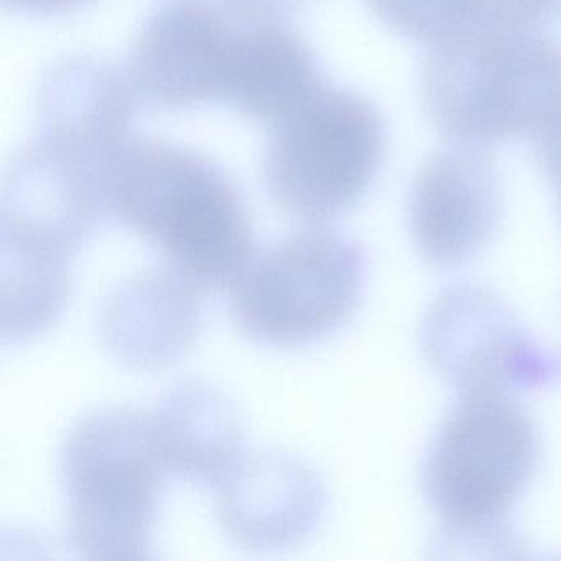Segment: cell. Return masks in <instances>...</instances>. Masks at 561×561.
Masks as SVG:
<instances>
[{
    "label": "cell",
    "mask_w": 561,
    "mask_h": 561,
    "mask_svg": "<svg viewBox=\"0 0 561 561\" xmlns=\"http://www.w3.org/2000/svg\"><path fill=\"white\" fill-rule=\"evenodd\" d=\"M226 537L249 551L275 553L317 531L327 492L317 472L284 451H244L213 485Z\"/></svg>",
    "instance_id": "obj_10"
},
{
    "label": "cell",
    "mask_w": 561,
    "mask_h": 561,
    "mask_svg": "<svg viewBox=\"0 0 561 561\" xmlns=\"http://www.w3.org/2000/svg\"><path fill=\"white\" fill-rule=\"evenodd\" d=\"M551 140L550 153L547 156L548 165H550L551 173L557 179L558 186H560V202H561V116L550 124Z\"/></svg>",
    "instance_id": "obj_19"
},
{
    "label": "cell",
    "mask_w": 561,
    "mask_h": 561,
    "mask_svg": "<svg viewBox=\"0 0 561 561\" xmlns=\"http://www.w3.org/2000/svg\"><path fill=\"white\" fill-rule=\"evenodd\" d=\"M93 0H2L5 11L32 18H55L70 14Z\"/></svg>",
    "instance_id": "obj_18"
},
{
    "label": "cell",
    "mask_w": 561,
    "mask_h": 561,
    "mask_svg": "<svg viewBox=\"0 0 561 561\" xmlns=\"http://www.w3.org/2000/svg\"><path fill=\"white\" fill-rule=\"evenodd\" d=\"M323 84L310 45L285 22L238 25L221 103L272 127Z\"/></svg>",
    "instance_id": "obj_14"
},
{
    "label": "cell",
    "mask_w": 561,
    "mask_h": 561,
    "mask_svg": "<svg viewBox=\"0 0 561 561\" xmlns=\"http://www.w3.org/2000/svg\"><path fill=\"white\" fill-rule=\"evenodd\" d=\"M410 209L422 257L435 267H459L474 259L494 232L499 211L494 175L474 157H442L420 175Z\"/></svg>",
    "instance_id": "obj_12"
},
{
    "label": "cell",
    "mask_w": 561,
    "mask_h": 561,
    "mask_svg": "<svg viewBox=\"0 0 561 561\" xmlns=\"http://www.w3.org/2000/svg\"><path fill=\"white\" fill-rule=\"evenodd\" d=\"M426 363L458 396H512L557 377L501 297L474 284H453L436 295L420 330Z\"/></svg>",
    "instance_id": "obj_8"
},
{
    "label": "cell",
    "mask_w": 561,
    "mask_h": 561,
    "mask_svg": "<svg viewBox=\"0 0 561 561\" xmlns=\"http://www.w3.org/2000/svg\"><path fill=\"white\" fill-rule=\"evenodd\" d=\"M65 528L87 560H146L170 478L152 409L106 407L78 420L60 451Z\"/></svg>",
    "instance_id": "obj_2"
},
{
    "label": "cell",
    "mask_w": 561,
    "mask_h": 561,
    "mask_svg": "<svg viewBox=\"0 0 561 561\" xmlns=\"http://www.w3.org/2000/svg\"><path fill=\"white\" fill-rule=\"evenodd\" d=\"M310 0H219L222 11L241 25L271 24L301 11Z\"/></svg>",
    "instance_id": "obj_17"
},
{
    "label": "cell",
    "mask_w": 561,
    "mask_h": 561,
    "mask_svg": "<svg viewBox=\"0 0 561 561\" xmlns=\"http://www.w3.org/2000/svg\"><path fill=\"white\" fill-rule=\"evenodd\" d=\"M152 413L170 478L213 488L244 455L241 415L213 383L182 380Z\"/></svg>",
    "instance_id": "obj_15"
},
{
    "label": "cell",
    "mask_w": 561,
    "mask_h": 561,
    "mask_svg": "<svg viewBox=\"0 0 561 561\" xmlns=\"http://www.w3.org/2000/svg\"><path fill=\"white\" fill-rule=\"evenodd\" d=\"M238 24L208 0H169L134 41L127 78L137 100L180 111L221 103Z\"/></svg>",
    "instance_id": "obj_9"
},
{
    "label": "cell",
    "mask_w": 561,
    "mask_h": 561,
    "mask_svg": "<svg viewBox=\"0 0 561 561\" xmlns=\"http://www.w3.org/2000/svg\"><path fill=\"white\" fill-rule=\"evenodd\" d=\"M264 182L275 205L318 226L359 203L382 157V124L357 94L323 84L268 127Z\"/></svg>",
    "instance_id": "obj_7"
},
{
    "label": "cell",
    "mask_w": 561,
    "mask_h": 561,
    "mask_svg": "<svg viewBox=\"0 0 561 561\" xmlns=\"http://www.w3.org/2000/svg\"><path fill=\"white\" fill-rule=\"evenodd\" d=\"M366 278V254L354 239L311 226L255 249L228 287L229 314L252 343L311 346L350 323Z\"/></svg>",
    "instance_id": "obj_4"
},
{
    "label": "cell",
    "mask_w": 561,
    "mask_h": 561,
    "mask_svg": "<svg viewBox=\"0 0 561 561\" xmlns=\"http://www.w3.org/2000/svg\"><path fill=\"white\" fill-rule=\"evenodd\" d=\"M203 291L165 262L126 278L101 304L98 330L104 347L129 369L173 366L202 334Z\"/></svg>",
    "instance_id": "obj_11"
},
{
    "label": "cell",
    "mask_w": 561,
    "mask_h": 561,
    "mask_svg": "<svg viewBox=\"0 0 561 561\" xmlns=\"http://www.w3.org/2000/svg\"><path fill=\"white\" fill-rule=\"evenodd\" d=\"M107 215L203 290L228 288L254 254L248 205L234 180L195 150L129 137L107 180Z\"/></svg>",
    "instance_id": "obj_1"
},
{
    "label": "cell",
    "mask_w": 561,
    "mask_h": 561,
    "mask_svg": "<svg viewBox=\"0 0 561 561\" xmlns=\"http://www.w3.org/2000/svg\"><path fill=\"white\" fill-rule=\"evenodd\" d=\"M113 160L45 133L22 147L2 182V271L71 278L75 257L110 216Z\"/></svg>",
    "instance_id": "obj_6"
},
{
    "label": "cell",
    "mask_w": 561,
    "mask_h": 561,
    "mask_svg": "<svg viewBox=\"0 0 561 561\" xmlns=\"http://www.w3.org/2000/svg\"><path fill=\"white\" fill-rule=\"evenodd\" d=\"M426 87L446 129L505 139L561 116V54L520 28H478L442 42Z\"/></svg>",
    "instance_id": "obj_5"
},
{
    "label": "cell",
    "mask_w": 561,
    "mask_h": 561,
    "mask_svg": "<svg viewBox=\"0 0 561 561\" xmlns=\"http://www.w3.org/2000/svg\"><path fill=\"white\" fill-rule=\"evenodd\" d=\"M136 100L127 73L111 61L88 55L64 58L38 83V133L114 157L130 137Z\"/></svg>",
    "instance_id": "obj_13"
},
{
    "label": "cell",
    "mask_w": 561,
    "mask_h": 561,
    "mask_svg": "<svg viewBox=\"0 0 561 561\" xmlns=\"http://www.w3.org/2000/svg\"><path fill=\"white\" fill-rule=\"evenodd\" d=\"M540 438L512 396H461L433 436L423 492L455 545H499L534 478Z\"/></svg>",
    "instance_id": "obj_3"
},
{
    "label": "cell",
    "mask_w": 561,
    "mask_h": 561,
    "mask_svg": "<svg viewBox=\"0 0 561 561\" xmlns=\"http://www.w3.org/2000/svg\"><path fill=\"white\" fill-rule=\"evenodd\" d=\"M393 28L422 41L446 42L474 31L482 0H367Z\"/></svg>",
    "instance_id": "obj_16"
}]
</instances>
